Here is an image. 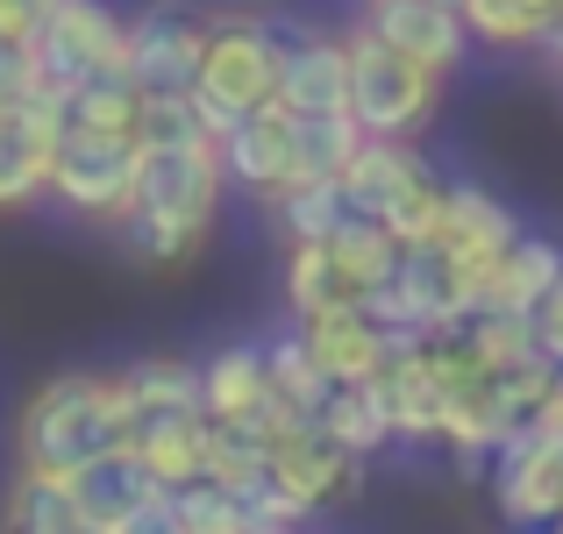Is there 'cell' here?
Returning <instances> with one entry per match:
<instances>
[{"label":"cell","instance_id":"cell-18","mask_svg":"<svg viewBox=\"0 0 563 534\" xmlns=\"http://www.w3.org/2000/svg\"><path fill=\"white\" fill-rule=\"evenodd\" d=\"M556 278H563V249L542 243V235H521V243H514L507 257L493 264V278H485V292H478V314H514V321H528Z\"/></svg>","mask_w":563,"mask_h":534},{"label":"cell","instance_id":"cell-8","mask_svg":"<svg viewBox=\"0 0 563 534\" xmlns=\"http://www.w3.org/2000/svg\"><path fill=\"white\" fill-rule=\"evenodd\" d=\"M278 36V79H272V108L292 122H329L350 108V65H343V36L329 29H272Z\"/></svg>","mask_w":563,"mask_h":534},{"label":"cell","instance_id":"cell-28","mask_svg":"<svg viewBox=\"0 0 563 534\" xmlns=\"http://www.w3.org/2000/svg\"><path fill=\"white\" fill-rule=\"evenodd\" d=\"M314 435L329 442V449H343L350 464H364V456H378L385 442H393V435H385V421H378V407L364 399V385H357V392H329V399H321Z\"/></svg>","mask_w":563,"mask_h":534},{"label":"cell","instance_id":"cell-27","mask_svg":"<svg viewBox=\"0 0 563 534\" xmlns=\"http://www.w3.org/2000/svg\"><path fill=\"white\" fill-rule=\"evenodd\" d=\"M450 343L478 364V378H499V370L536 364V335H528V321H514V314H471Z\"/></svg>","mask_w":563,"mask_h":534},{"label":"cell","instance_id":"cell-3","mask_svg":"<svg viewBox=\"0 0 563 534\" xmlns=\"http://www.w3.org/2000/svg\"><path fill=\"white\" fill-rule=\"evenodd\" d=\"M272 79H278L272 22H257V14H221V22H207L200 71H192V86H186L200 136L221 151V136H229L243 114L272 108Z\"/></svg>","mask_w":563,"mask_h":534},{"label":"cell","instance_id":"cell-12","mask_svg":"<svg viewBox=\"0 0 563 534\" xmlns=\"http://www.w3.org/2000/svg\"><path fill=\"white\" fill-rule=\"evenodd\" d=\"M435 165H428L413 143H372L364 136L357 151H350V165L335 171V192H343V214L357 221H385L393 207H407L421 186H435Z\"/></svg>","mask_w":563,"mask_h":534},{"label":"cell","instance_id":"cell-15","mask_svg":"<svg viewBox=\"0 0 563 534\" xmlns=\"http://www.w3.org/2000/svg\"><path fill=\"white\" fill-rule=\"evenodd\" d=\"M57 136H65V108L57 100H29L22 114H0V214L36 207L51 192Z\"/></svg>","mask_w":563,"mask_h":534},{"label":"cell","instance_id":"cell-11","mask_svg":"<svg viewBox=\"0 0 563 534\" xmlns=\"http://www.w3.org/2000/svg\"><path fill=\"white\" fill-rule=\"evenodd\" d=\"M493 499H499V521L507 527H556V513H563V449L521 427V435L493 456Z\"/></svg>","mask_w":563,"mask_h":534},{"label":"cell","instance_id":"cell-38","mask_svg":"<svg viewBox=\"0 0 563 534\" xmlns=\"http://www.w3.org/2000/svg\"><path fill=\"white\" fill-rule=\"evenodd\" d=\"M514 8H521L528 22L542 29V36H550V29H556V8H563V0H514Z\"/></svg>","mask_w":563,"mask_h":534},{"label":"cell","instance_id":"cell-32","mask_svg":"<svg viewBox=\"0 0 563 534\" xmlns=\"http://www.w3.org/2000/svg\"><path fill=\"white\" fill-rule=\"evenodd\" d=\"M172 521H179V534H250L243 499L214 492V485H186V492H172Z\"/></svg>","mask_w":563,"mask_h":534},{"label":"cell","instance_id":"cell-10","mask_svg":"<svg viewBox=\"0 0 563 534\" xmlns=\"http://www.w3.org/2000/svg\"><path fill=\"white\" fill-rule=\"evenodd\" d=\"M364 29H372L385 51H399L407 65L435 71V79H450L471 51L450 0H364Z\"/></svg>","mask_w":563,"mask_h":534},{"label":"cell","instance_id":"cell-42","mask_svg":"<svg viewBox=\"0 0 563 534\" xmlns=\"http://www.w3.org/2000/svg\"><path fill=\"white\" fill-rule=\"evenodd\" d=\"M556 534H563V513H556Z\"/></svg>","mask_w":563,"mask_h":534},{"label":"cell","instance_id":"cell-9","mask_svg":"<svg viewBox=\"0 0 563 534\" xmlns=\"http://www.w3.org/2000/svg\"><path fill=\"white\" fill-rule=\"evenodd\" d=\"M207 22H192L186 8H151L136 22H122V71L143 93H186L200 71Z\"/></svg>","mask_w":563,"mask_h":534},{"label":"cell","instance_id":"cell-19","mask_svg":"<svg viewBox=\"0 0 563 534\" xmlns=\"http://www.w3.org/2000/svg\"><path fill=\"white\" fill-rule=\"evenodd\" d=\"M264 399H272V385H264V349L257 343H229L200 364V421L235 427V421H250Z\"/></svg>","mask_w":563,"mask_h":534},{"label":"cell","instance_id":"cell-2","mask_svg":"<svg viewBox=\"0 0 563 534\" xmlns=\"http://www.w3.org/2000/svg\"><path fill=\"white\" fill-rule=\"evenodd\" d=\"M221 151L214 143H157L136 151V200H129V243L143 264H192L221 214Z\"/></svg>","mask_w":563,"mask_h":534},{"label":"cell","instance_id":"cell-35","mask_svg":"<svg viewBox=\"0 0 563 534\" xmlns=\"http://www.w3.org/2000/svg\"><path fill=\"white\" fill-rule=\"evenodd\" d=\"M57 0H0V51H29L36 43V22Z\"/></svg>","mask_w":563,"mask_h":534},{"label":"cell","instance_id":"cell-5","mask_svg":"<svg viewBox=\"0 0 563 534\" xmlns=\"http://www.w3.org/2000/svg\"><path fill=\"white\" fill-rule=\"evenodd\" d=\"M29 65H36V79H43L51 100H71L86 79L122 71V14H114L108 0H57L36 22Z\"/></svg>","mask_w":563,"mask_h":534},{"label":"cell","instance_id":"cell-41","mask_svg":"<svg viewBox=\"0 0 563 534\" xmlns=\"http://www.w3.org/2000/svg\"><path fill=\"white\" fill-rule=\"evenodd\" d=\"M556 29H563V8H556Z\"/></svg>","mask_w":563,"mask_h":534},{"label":"cell","instance_id":"cell-40","mask_svg":"<svg viewBox=\"0 0 563 534\" xmlns=\"http://www.w3.org/2000/svg\"><path fill=\"white\" fill-rule=\"evenodd\" d=\"M250 534H300V527H250Z\"/></svg>","mask_w":563,"mask_h":534},{"label":"cell","instance_id":"cell-22","mask_svg":"<svg viewBox=\"0 0 563 534\" xmlns=\"http://www.w3.org/2000/svg\"><path fill=\"white\" fill-rule=\"evenodd\" d=\"M129 449L151 470L157 492H186V485H200V464H207V421L200 413H186V421H143Z\"/></svg>","mask_w":563,"mask_h":534},{"label":"cell","instance_id":"cell-30","mask_svg":"<svg viewBox=\"0 0 563 534\" xmlns=\"http://www.w3.org/2000/svg\"><path fill=\"white\" fill-rule=\"evenodd\" d=\"M278 229L292 235V249L300 243H329L335 235V221H343V192H335V178H321V186H292V192H278Z\"/></svg>","mask_w":563,"mask_h":534},{"label":"cell","instance_id":"cell-13","mask_svg":"<svg viewBox=\"0 0 563 534\" xmlns=\"http://www.w3.org/2000/svg\"><path fill=\"white\" fill-rule=\"evenodd\" d=\"M300 349L314 356V370L329 378V392H357L385 370L393 356V335L378 321H364L357 307H329V314H307L300 321Z\"/></svg>","mask_w":563,"mask_h":534},{"label":"cell","instance_id":"cell-37","mask_svg":"<svg viewBox=\"0 0 563 534\" xmlns=\"http://www.w3.org/2000/svg\"><path fill=\"white\" fill-rule=\"evenodd\" d=\"M528 435H542V442H556V449H563V370L550 378V392H542V407H536V421H528Z\"/></svg>","mask_w":563,"mask_h":534},{"label":"cell","instance_id":"cell-29","mask_svg":"<svg viewBox=\"0 0 563 534\" xmlns=\"http://www.w3.org/2000/svg\"><path fill=\"white\" fill-rule=\"evenodd\" d=\"M264 385H272V399H278V407L307 413V421H314V413H321V399H329V378H321V370H314V356L300 349V335H278V343L264 349Z\"/></svg>","mask_w":563,"mask_h":534},{"label":"cell","instance_id":"cell-24","mask_svg":"<svg viewBox=\"0 0 563 534\" xmlns=\"http://www.w3.org/2000/svg\"><path fill=\"white\" fill-rule=\"evenodd\" d=\"M122 385H129L136 421H186V413H200V364H186V356H136L122 370Z\"/></svg>","mask_w":563,"mask_h":534},{"label":"cell","instance_id":"cell-14","mask_svg":"<svg viewBox=\"0 0 563 534\" xmlns=\"http://www.w3.org/2000/svg\"><path fill=\"white\" fill-rule=\"evenodd\" d=\"M221 178L250 186L257 200H278V192L300 186V143H292V114L257 108L221 136Z\"/></svg>","mask_w":563,"mask_h":534},{"label":"cell","instance_id":"cell-17","mask_svg":"<svg viewBox=\"0 0 563 534\" xmlns=\"http://www.w3.org/2000/svg\"><path fill=\"white\" fill-rule=\"evenodd\" d=\"M357 478H364V464H350L343 449H329V442L314 435V421H307L292 442H278V449H272V470H264V485H272V492H286L300 513H321L329 499L357 492Z\"/></svg>","mask_w":563,"mask_h":534},{"label":"cell","instance_id":"cell-36","mask_svg":"<svg viewBox=\"0 0 563 534\" xmlns=\"http://www.w3.org/2000/svg\"><path fill=\"white\" fill-rule=\"evenodd\" d=\"M108 534H179V521H172V492H151L136 513H122Z\"/></svg>","mask_w":563,"mask_h":534},{"label":"cell","instance_id":"cell-31","mask_svg":"<svg viewBox=\"0 0 563 534\" xmlns=\"http://www.w3.org/2000/svg\"><path fill=\"white\" fill-rule=\"evenodd\" d=\"M286 300H292V314H329V307H350V292L335 286V271H329V257H321V243H300L292 249V264H286Z\"/></svg>","mask_w":563,"mask_h":534},{"label":"cell","instance_id":"cell-1","mask_svg":"<svg viewBox=\"0 0 563 534\" xmlns=\"http://www.w3.org/2000/svg\"><path fill=\"white\" fill-rule=\"evenodd\" d=\"M136 427L143 421L129 407L122 370H65L22 407L14 449H22V470H36V478H71V470L129 449Z\"/></svg>","mask_w":563,"mask_h":534},{"label":"cell","instance_id":"cell-16","mask_svg":"<svg viewBox=\"0 0 563 534\" xmlns=\"http://www.w3.org/2000/svg\"><path fill=\"white\" fill-rule=\"evenodd\" d=\"M364 399L378 407V421H385L393 442H435L442 392H435V370H428V343H393L385 370L364 385Z\"/></svg>","mask_w":563,"mask_h":534},{"label":"cell","instance_id":"cell-21","mask_svg":"<svg viewBox=\"0 0 563 534\" xmlns=\"http://www.w3.org/2000/svg\"><path fill=\"white\" fill-rule=\"evenodd\" d=\"M321 257H329L335 286H343V292H350V307H357L364 292H378L385 278H393V264H399V243L378 229V221H357V214H343V221H335V235L321 243Z\"/></svg>","mask_w":563,"mask_h":534},{"label":"cell","instance_id":"cell-23","mask_svg":"<svg viewBox=\"0 0 563 534\" xmlns=\"http://www.w3.org/2000/svg\"><path fill=\"white\" fill-rule=\"evenodd\" d=\"M65 492L79 499V507L93 513L100 527H114V521H122V513H136L143 499L157 492V485H151V470L136 464V449H114V456H100V464L71 470V478H65Z\"/></svg>","mask_w":563,"mask_h":534},{"label":"cell","instance_id":"cell-7","mask_svg":"<svg viewBox=\"0 0 563 534\" xmlns=\"http://www.w3.org/2000/svg\"><path fill=\"white\" fill-rule=\"evenodd\" d=\"M521 243V221H514V207H499L485 186H442V229H435V257L456 271V286L471 292V307H478L485 278H493V264L507 257V249Z\"/></svg>","mask_w":563,"mask_h":534},{"label":"cell","instance_id":"cell-33","mask_svg":"<svg viewBox=\"0 0 563 534\" xmlns=\"http://www.w3.org/2000/svg\"><path fill=\"white\" fill-rule=\"evenodd\" d=\"M29 100H51L36 79V65H29V51H0V114H22ZM65 108V100H57Z\"/></svg>","mask_w":563,"mask_h":534},{"label":"cell","instance_id":"cell-26","mask_svg":"<svg viewBox=\"0 0 563 534\" xmlns=\"http://www.w3.org/2000/svg\"><path fill=\"white\" fill-rule=\"evenodd\" d=\"M264 470H272V449H264L250 427H214L207 421V464H200V485H214V492L243 499L264 492Z\"/></svg>","mask_w":563,"mask_h":534},{"label":"cell","instance_id":"cell-25","mask_svg":"<svg viewBox=\"0 0 563 534\" xmlns=\"http://www.w3.org/2000/svg\"><path fill=\"white\" fill-rule=\"evenodd\" d=\"M136 122H143V86L129 79V71H100V79H86L79 93L65 100V129H79V136L136 143Z\"/></svg>","mask_w":563,"mask_h":534},{"label":"cell","instance_id":"cell-4","mask_svg":"<svg viewBox=\"0 0 563 534\" xmlns=\"http://www.w3.org/2000/svg\"><path fill=\"white\" fill-rule=\"evenodd\" d=\"M343 65H350V122H357V136L372 143H413L428 122H435L442 108V79L421 65H407L399 51H385L372 29H350L343 36Z\"/></svg>","mask_w":563,"mask_h":534},{"label":"cell","instance_id":"cell-6","mask_svg":"<svg viewBox=\"0 0 563 534\" xmlns=\"http://www.w3.org/2000/svg\"><path fill=\"white\" fill-rule=\"evenodd\" d=\"M51 200H65L71 214L100 221V229H129V200H136V143L65 129V136H57V157H51Z\"/></svg>","mask_w":563,"mask_h":534},{"label":"cell","instance_id":"cell-39","mask_svg":"<svg viewBox=\"0 0 563 534\" xmlns=\"http://www.w3.org/2000/svg\"><path fill=\"white\" fill-rule=\"evenodd\" d=\"M542 51L556 57V71H563V29H550V36H542Z\"/></svg>","mask_w":563,"mask_h":534},{"label":"cell","instance_id":"cell-20","mask_svg":"<svg viewBox=\"0 0 563 534\" xmlns=\"http://www.w3.org/2000/svg\"><path fill=\"white\" fill-rule=\"evenodd\" d=\"M0 534H108L79 499L65 492V478H36L14 470L8 499H0Z\"/></svg>","mask_w":563,"mask_h":534},{"label":"cell","instance_id":"cell-34","mask_svg":"<svg viewBox=\"0 0 563 534\" xmlns=\"http://www.w3.org/2000/svg\"><path fill=\"white\" fill-rule=\"evenodd\" d=\"M528 335H536V356H542V364L563 370V278H556L550 292H542L536 314H528Z\"/></svg>","mask_w":563,"mask_h":534}]
</instances>
